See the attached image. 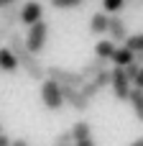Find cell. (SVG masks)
Instances as JSON below:
<instances>
[{"label": "cell", "instance_id": "6da1fadb", "mask_svg": "<svg viewBox=\"0 0 143 146\" xmlns=\"http://www.w3.org/2000/svg\"><path fill=\"white\" fill-rule=\"evenodd\" d=\"M8 51L15 56L18 67H20L31 80H36V82H43V80H46V67L41 64L38 56H33V54L26 49V44H23V38H20L18 31H10V36H8Z\"/></svg>", "mask_w": 143, "mask_h": 146}, {"label": "cell", "instance_id": "7a4b0ae2", "mask_svg": "<svg viewBox=\"0 0 143 146\" xmlns=\"http://www.w3.org/2000/svg\"><path fill=\"white\" fill-rule=\"evenodd\" d=\"M46 80L56 82L59 87H72V90H79L87 80L82 77V72H74V69H64V67H46Z\"/></svg>", "mask_w": 143, "mask_h": 146}, {"label": "cell", "instance_id": "3957f363", "mask_svg": "<svg viewBox=\"0 0 143 146\" xmlns=\"http://www.w3.org/2000/svg\"><path fill=\"white\" fill-rule=\"evenodd\" d=\"M46 38H49V26H46V21H38V23H33V26L28 28L23 44H26V49H28L33 56H38V54L43 51V46H46Z\"/></svg>", "mask_w": 143, "mask_h": 146}, {"label": "cell", "instance_id": "277c9868", "mask_svg": "<svg viewBox=\"0 0 143 146\" xmlns=\"http://www.w3.org/2000/svg\"><path fill=\"white\" fill-rule=\"evenodd\" d=\"M41 103L46 110H61L64 108V98H61V87L51 80L41 82Z\"/></svg>", "mask_w": 143, "mask_h": 146}, {"label": "cell", "instance_id": "5b68a950", "mask_svg": "<svg viewBox=\"0 0 143 146\" xmlns=\"http://www.w3.org/2000/svg\"><path fill=\"white\" fill-rule=\"evenodd\" d=\"M110 87H113V95H115V100H128V95H130V90H133V85H130V80L125 77V72L120 69V67H113L110 69Z\"/></svg>", "mask_w": 143, "mask_h": 146}, {"label": "cell", "instance_id": "8992f818", "mask_svg": "<svg viewBox=\"0 0 143 146\" xmlns=\"http://www.w3.org/2000/svg\"><path fill=\"white\" fill-rule=\"evenodd\" d=\"M107 36H110V41L115 46L118 44H125V38L130 36L128 33V26H125V21L120 15H107Z\"/></svg>", "mask_w": 143, "mask_h": 146}, {"label": "cell", "instance_id": "52a82bcc", "mask_svg": "<svg viewBox=\"0 0 143 146\" xmlns=\"http://www.w3.org/2000/svg\"><path fill=\"white\" fill-rule=\"evenodd\" d=\"M69 131H72V146H95L92 126H90L87 121H77Z\"/></svg>", "mask_w": 143, "mask_h": 146}, {"label": "cell", "instance_id": "ba28073f", "mask_svg": "<svg viewBox=\"0 0 143 146\" xmlns=\"http://www.w3.org/2000/svg\"><path fill=\"white\" fill-rule=\"evenodd\" d=\"M38 21H43V5H41L38 0H28V3H23V8H20V23L31 28V26L38 23Z\"/></svg>", "mask_w": 143, "mask_h": 146}, {"label": "cell", "instance_id": "9c48e42d", "mask_svg": "<svg viewBox=\"0 0 143 146\" xmlns=\"http://www.w3.org/2000/svg\"><path fill=\"white\" fill-rule=\"evenodd\" d=\"M61 98H64V105H69L74 113H87V110H90V100H84L79 90L61 87Z\"/></svg>", "mask_w": 143, "mask_h": 146}, {"label": "cell", "instance_id": "30bf717a", "mask_svg": "<svg viewBox=\"0 0 143 146\" xmlns=\"http://www.w3.org/2000/svg\"><path fill=\"white\" fill-rule=\"evenodd\" d=\"M107 64H110V62L92 56L90 62H84V64H82V77H84V80H92V77H97L100 72H105V69H107Z\"/></svg>", "mask_w": 143, "mask_h": 146}, {"label": "cell", "instance_id": "8fae6325", "mask_svg": "<svg viewBox=\"0 0 143 146\" xmlns=\"http://www.w3.org/2000/svg\"><path fill=\"white\" fill-rule=\"evenodd\" d=\"M0 23L8 26V28H15L20 23V5H8L0 10Z\"/></svg>", "mask_w": 143, "mask_h": 146}, {"label": "cell", "instance_id": "7c38bea8", "mask_svg": "<svg viewBox=\"0 0 143 146\" xmlns=\"http://www.w3.org/2000/svg\"><path fill=\"white\" fill-rule=\"evenodd\" d=\"M90 31H92L95 36L107 33V13H102V10L92 13V15H90Z\"/></svg>", "mask_w": 143, "mask_h": 146}, {"label": "cell", "instance_id": "4fadbf2b", "mask_svg": "<svg viewBox=\"0 0 143 146\" xmlns=\"http://www.w3.org/2000/svg\"><path fill=\"white\" fill-rule=\"evenodd\" d=\"M133 59H136V54H133V51H130V49H125V46H118V49H115V54H113V59H110V62H113V64H115V67H120V69H125V67H128V64H130V62H133Z\"/></svg>", "mask_w": 143, "mask_h": 146}, {"label": "cell", "instance_id": "5bb4252c", "mask_svg": "<svg viewBox=\"0 0 143 146\" xmlns=\"http://www.w3.org/2000/svg\"><path fill=\"white\" fill-rule=\"evenodd\" d=\"M115 49H118V46H115L110 38H107V41H97V44H95V56H97V59L110 62V59H113V54H115Z\"/></svg>", "mask_w": 143, "mask_h": 146}, {"label": "cell", "instance_id": "9a60e30c", "mask_svg": "<svg viewBox=\"0 0 143 146\" xmlns=\"http://www.w3.org/2000/svg\"><path fill=\"white\" fill-rule=\"evenodd\" d=\"M18 69V62H15V56L8 51V46H0V72H15Z\"/></svg>", "mask_w": 143, "mask_h": 146}, {"label": "cell", "instance_id": "2e32d148", "mask_svg": "<svg viewBox=\"0 0 143 146\" xmlns=\"http://www.w3.org/2000/svg\"><path fill=\"white\" fill-rule=\"evenodd\" d=\"M128 103L133 105V113H136V118L143 123V90H130V95H128Z\"/></svg>", "mask_w": 143, "mask_h": 146}, {"label": "cell", "instance_id": "e0dca14e", "mask_svg": "<svg viewBox=\"0 0 143 146\" xmlns=\"http://www.w3.org/2000/svg\"><path fill=\"white\" fill-rule=\"evenodd\" d=\"M125 8V0H102V13L107 15H118Z\"/></svg>", "mask_w": 143, "mask_h": 146}, {"label": "cell", "instance_id": "ac0fdd59", "mask_svg": "<svg viewBox=\"0 0 143 146\" xmlns=\"http://www.w3.org/2000/svg\"><path fill=\"white\" fill-rule=\"evenodd\" d=\"M123 46H125V49H130L133 54H141V51H143V33H136V36H128Z\"/></svg>", "mask_w": 143, "mask_h": 146}, {"label": "cell", "instance_id": "d6986e66", "mask_svg": "<svg viewBox=\"0 0 143 146\" xmlns=\"http://www.w3.org/2000/svg\"><path fill=\"white\" fill-rule=\"evenodd\" d=\"M110 80H113V77H110V69H105V72H100L97 77H92L90 82H95V87H97V90L102 92L105 87H110Z\"/></svg>", "mask_w": 143, "mask_h": 146}, {"label": "cell", "instance_id": "ffe728a7", "mask_svg": "<svg viewBox=\"0 0 143 146\" xmlns=\"http://www.w3.org/2000/svg\"><path fill=\"white\" fill-rule=\"evenodd\" d=\"M79 92H82V98H84V100H90V103H92V100L100 95V90H97V87H95V82H90V80H87V82L79 87Z\"/></svg>", "mask_w": 143, "mask_h": 146}, {"label": "cell", "instance_id": "44dd1931", "mask_svg": "<svg viewBox=\"0 0 143 146\" xmlns=\"http://www.w3.org/2000/svg\"><path fill=\"white\" fill-rule=\"evenodd\" d=\"M51 3V8H56V10H67V8H79L84 0H49Z\"/></svg>", "mask_w": 143, "mask_h": 146}, {"label": "cell", "instance_id": "7402d4cb", "mask_svg": "<svg viewBox=\"0 0 143 146\" xmlns=\"http://www.w3.org/2000/svg\"><path fill=\"white\" fill-rule=\"evenodd\" d=\"M123 72H125V77H128V80H130V85H133V80H136V77H138V72H141V64L133 59V62H130V64H128Z\"/></svg>", "mask_w": 143, "mask_h": 146}, {"label": "cell", "instance_id": "603a6c76", "mask_svg": "<svg viewBox=\"0 0 143 146\" xmlns=\"http://www.w3.org/2000/svg\"><path fill=\"white\" fill-rule=\"evenodd\" d=\"M56 144H72V131H61L56 136Z\"/></svg>", "mask_w": 143, "mask_h": 146}, {"label": "cell", "instance_id": "cb8c5ba5", "mask_svg": "<svg viewBox=\"0 0 143 146\" xmlns=\"http://www.w3.org/2000/svg\"><path fill=\"white\" fill-rule=\"evenodd\" d=\"M10 31H15V28H8V26H3V23H0V44H3V41H8Z\"/></svg>", "mask_w": 143, "mask_h": 146}, {"label": "cell", "instance_id": "d4e9b609", "mask_svg": "<svg viewBox=\"0 0 143 146\" xmlns=\"http://www.w3.org/2000/svg\"><path fill=\"white\" fill-rule=\"evenodd\" d=\"M133 87L136 90H143V67H141V72H138V77L133 80Z\"/></svg>", "mask_w": 143, "mask_h": 146}, {"label": "cell", "instance_id": "484cf974", "mask_svg": "<svg viewBox=\"0 0 143 146\" xmlns=\"http://www.w3.org/2000/svg\"><path fill=\"white\" fill-rule=\"evenodd\" d=\"M10 146H31V144H28V139H13Z\"/></svg>", "mask_w": 143, "mask_h": 146}, {"label": "cell", "instance_id": "4316f807", "mask_svg": "<svg viewBox=\"0 0 143 146\" xmlns=\"http://www.w3.org/2000/svg\"><path fill=\"white\" fill-rule=\"evenodd\" d=\"M10 141H13L10 136H5V133H0V146H10Z\"/></svg>", "mask_w": 143, "mask_h": 146}, {"label": "cell", "instance_id": "83f0119b", "mask_svg": "<svg viewBox=\"0 0 143 146\" xmlns=\"http://www.w3.org/2000/svg\"><path fill=\"white\" fill-rule=\"evenodd\" d=\"M8 5H18V0H0V10L8 8Z\"/></svg>", "mask_w": 143, "mask_h": 146}, {"label": "cell", "instance_id": "f1b7e54d", "mask_svg": "<svg viewBox=\"0 0 143 146\" xmlns=\"http://www.w3.org/2000/svg\"><path fill=\"white\" fill-rule=\"evenodd\" d=\"M136 62H138V64L143 67V51H141V54H136Z\"/></svg>", "mask_w": 143, "mask_h": 146}, {"label": "cell", "instance_id": "f546056e", "mask_svg": "<svg viewBox=\"0 0 143 146\" xmlns=\"http://www.w3.org/2000/svg\"><path fill=\"white\" fill-rule=\"evenodd\" d=\"M128 146H143V139H136L133 144H128Z\"/></svg>", "mask_w": 143, "mask_h": 146}, {"label": "cell", "instance_id": "4dcf8cb0", "mask_svg": "<svg viewBox=\"0 0 143 146\" xmlns=\"http://www.w3.org/2000/svg\"><path fill=\"white\" fill-rule=\"evenodd\" d=\"M54 146H72V144H54Z\"/></svg>", "mask_w": 143, "mask_h": 146}, {"label": "cell", "instance_id": "1f68e13d", "mask_svg": "<svg viewBox=\"0 0 143 146\" xmlns=\"http://www.w3.org/2000/svg\"><path fill=\"white\" fill-rule=\"evenodd\" d=\"M0 133H3V126H0Z\"/></svg>", "mask_w": 143, "mask_h": 146}]
</instances>
